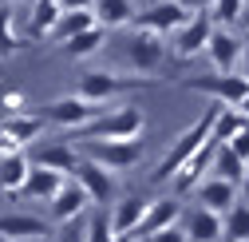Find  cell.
Wrapping results in <instances>:
<instances>
[{
  "label": "cell",
  "mask_w": 249,
  "mask_h": 242,
  "mask_svg": "<svg viewBox=\"0 0 249 242\" xmlns=\"http://www.w3.org/2000/svg\"><path fill=\"white\" fill-rule=\"evenodd\" d=\"M44 115L52 119V123L68 127V135H71V131L87 127L95 115H103V107L87 103V100H79V96H59V100H52V103H48V111H44Z\"/></svg>",
  "instance_id": "cell-11"
},
{
  "label": "cell",
  "mask_w": 249,
  "mask_h": 242,
  "mask_svg": "<svg viewBox=\"0 0 249 242\" xmlns=\"http://www.w3.org/2000/svg\"><path fill=\"white\" fill-rule=\"evenodd\" d=\"M16 20H20L16 4H0V60H12L24 48V36H20Z\"/></svg>",
  "instance_id": "cell-24"
},
{
  "label": "cell",
  "mask_w": 249,
  "mask_h": 242,
  "mask_svg": "<svg viewBox=\"0 0 249 242\" xmlns=\"http://www.w3.org/2000/svg\"><path fill=\"white\" fill-rule=\"evenodd\" d=\"M55 242H83V230L79 226H64V234H59Z\"/></svg>",
  "instance_id": "cell-36"
},
{
  "label": "cell",
  "mask_w": 249,
  "mask_h": 242,
  "mask_svg": "<svg viewBox=\"0 0 249 242\" xmlns=\"http://www.w3.org/2000/svg\"><path fill=\"white\" fill-rule=\"evenodd\" d=\"M178 4L194 16V12H210V8H213V0H178Z\"/></svg>",
  "instance_id": "cell-35"
},
{
  "label": "cell",
  "mask_w": 249,
  "mask_h": 242,
  "mask_svg": "<svg viewBox=\"0 0 249 242\" xmlns=\"http://www.w3.org/2000/svg\"><path fill=\"white\" fill-rule=\"evenodd\" d=\"M111 242H135V238H131V234H115Z\"/></svg>",
  "instance_id": "cell-42"
},
{
  "label": "cell",
  "mask_w": 249,
  "mask_h": 242,
  "mask_svg": "<svg viewBox=\"0 0 249 242\" xmlns=\"http://www.w3.org/2000/svg\"><path fill=\"white\" fill-rule=\"evenodd\" d=\"M64 183H68L64 175L44 171V167H32V171H28V179H24V187H20V195H24V199H36V202H52Z\"/></svg>",
  "instance_id": "cell-20"
},
{
  "label": "cell",
  "mask_w": 249,
  "mask_h": 242,
  "mask_svg": "<svg viewBox=\"0 0 249 242\" xmlns=\"http://www.w3.org/2000/svg\"><path fill=\"white\" fill-rule=\"evenodd\" d=\"M222 242H249V202H233L222 215Z\"/></svg>",
  "instance_id": "cell-27"
},
{
  "label": "cell",
  "mask_w": 249,
  "mask_h": 242,
  "mask_svg": "<svg viewBox=\"0 0 249 242\" xmlns=\"http://www.w3.org/2000/svg\"><path fill=\"white\" fill-rule=\"evenodd\" d=\"M186 87L210 96L217 107H237V103L249 96V83H245L241 76H198V80H186Z\"/></svg>",
  "instance_id": "cell-8"
},
{
  "label": "cell",
  "mask_w": 249,
  "mask_h": 242,
  "mask_svg": "<svg viewBox=\"0 0 249 242\" xmlns=\"http://www.w3.org/2000/svg\"><path fill=\"white\" fill-rule=\"evenodd\" d=\"M135 242H146V238H135Z\"/></svg>",
  "instance_id": "cell-43"
},
{
  "label": "cell",
  "mask_w": 249,
  "mask_h": 242,
  "mask_svg": "<svg viewBox=\"0 0 249 242\" xmlns=\"http://www.w3.org/2000/svg\"><path fill=\"white\" fill-rule=\"evenodd\" d=\"M44 234H48V226L32 215H4L0 219V242H36V238L44 242Z\"/></svg>",
  "instance_id": "cell-21"
},
{
  "label": "cell",
  "mask_w": 249,
  "mask_h": 242,
  "mask_svg": "<svg viewBox=\"0 0 249 242\" xmlns=\"http://www.w3.org/2000/svg\"><path fill=\"white\" fill-rule=\"evenodd\" d=\"M237 195H241V202H249V163H245V175H241V187H237Z\"/></svg>",
  "instance_id": "cell-38"
},
{
  "label": "cell",
  "mask_w": 249,
  "mask_h": 242,
  "mask_svg": "<svg viewBox=\"0 0 249 242\" xmlns=\"http://www.w3.org/2000/svg\"><path fill=\"white\" fill-rule=\"evenodd\" d=\"M146 127V115L139 107H111L103 115H95L87 127L71 131L68 139L79 147V143H123V139H139Z\"/></svg>",
  "instance_id": "cell-1"
},
{
  "label": "cell",
  "mask_w": 249,
  "mask_h": 242,
  "mask_svg": "<svg viewBox=\"0 0 249 242\" xmlns=\"http://www.w3.org/2000/svg\"><path fill=\"white\" fill-rule=\"evenodd\" d=\"M241 175H245V163L233 155V151L222 143L213 151V163H210V179H222V183H233V187H241Z\"/></svg>",
  "instance_id": "cell-26"
},
{
  "label": "cell",
  "mask_w": 249,
  "mask_h": 242,
  "mask_svg": "<svg viewBox=\"0 0 249 242\" xmlns=\"http://www.w3.org/2000/svg\"><path fill=\"white\" fill-rule=\"evenodd\" d=\"M32 167H44V171H55V175H64L68 179V171L75 175V167H79V147L71 143V139H44V143H36L32 147Z\"/></svg>",
  "instance_id": "cell-6"
},
{
  "label": "cell",
  "mask_w": 249,
  "mask_h": 242,
  "mask_svg": "<svg viewBox=\"0 0 249 242\" xmlns=\"http://www.w3.org/2000/svg\"><path fill=\"white\" fill-rule=\"evenodd\" d=\"M206 56L217 76H237V64H241V32L233 28H213V36L206 44Z\"/></svg>",
  "instance_id": "cell-10"
},
{
  "label": "cell",
  "mask_w": 249,
  "mask_h": 242,
  "mask_svg": "<svg viewBox=\"0 0 249 242\" xmlns=\"http://www.w3.org/2000/svg\"><path fill=\"white\" fill-rule=\"evenodd\" d=\"M103 44H107V28H99V24H95V28H87V32L71 36L64 48H68V56H71V60H87V56H95Z\"/></svg>",
  "instance_id": "cell-29"
},
{
  "label": "cell",
  "mask_w": 249,
  "mask_h": 242,
  "mask_svg": "<svg viewBox=\"0 0 249 242\" xmlns=\"http://www.w3.org/2000/svg\"><path fill=\"white\" fill-rule=\"evenodd\" d=\"M87 206H91V202H87L83 187L71 179V183H64V187H59V195L48 202V215H52V222H59V226H71Z\"/></svg>",
  "instance_id": "cell-15"
},
{
  "label": "cell",
  "mask_w": 249,
  "mask_h": 242,
  "mask_svg": "<svg viewBox=\"0 0 249 242\" xmlns=\"http://www.w3.org/2000/svg\"><path fill=\"white\" fill-rule=\"evenodd\" d=\"M91 16H95L99 28H123L135 20V0H95Z\"/></svg>",
  "instance_id": "cell-23"
},
{
  "label": "cell",
  "mask_w": 249,
  "mask_h": 242,
  "mask_svg": "<svg viewBox=\"0 0 249 242\" xmlns=\"http://www.w3.org/2000/svg\"><path fill=\"white\" fill-rule=\"evenodd\" d=\"M59 0H32V12H28V24H24V36L28 40H48V32L55 28V20H59Z\"/></svg>",
  "instance_id": "cell-22"
},
{
  "label": "cell",
  "mask_w": 249,
  "mask_h": 242,
  "mask_svg": "<svg viewBox=\"0 0 249 242\" xmlns=\"http://www.w3.org/2000/svg\"><path fill=\"white\" fill-rule=\"evenodd\" d=\"M182 199H150V206H146V219L139 222V230L131 234V238H150V234H159V230H166V226H178V219H182Z\"/></svg>",
  "instance_id": "cell-13"
},
{
  "label": "cell",
  "mask_w": 249,
  "mask_h": 242,
  "mask_svg": "<svg viewBox=\"0 0 249 242\" xmlns=\"http://www.w3.org/2000/svg\"><path fill=\"white\" fill-rule=\"evenodd\" d=\"M87 28H95V16H91V12H59V20H55V28L48 32V40L52 44H68L71 36L87 32Z\"/></svg>",
  "instance_id": "cell-25"
},
{
  "label": "cell",
  "mask_w": 249,
  "mask_h": 242,
  "mask_svg": "<svg viewBox=\"0 0 249 242\" xmlns=\"http://www.w3.org/2000/svg\"><path fill=\"white\" fill-rule=\"evenodd\" d=\"M75 183L83 187V195H87V202H95V206H103V202H111L115 199V175L111 171H103L99 163H91V159H79V167H75Z\"/></svg>",
  "instance_id": "cell-12"
},
{
  "label": "cell",
  "mask_w": 249,
  "mask_h": 242,
  "mask_svg": "<svg viewBox=\"0 0 249 242\" xmlns=\"http://www.w3.org/2000/svg\"><path fill=\"white\" fill-rule=\"evenodd\" d=\"M146 242H190L182 234V226H166V230H159V234H150Z\"/></svg>",
  "instance_id": "cell-33"
},
{
  "label": "cell",
  "mask_w": 249,
  "mask_h": 242,
  "mask_svg": "<svg viewBox=\"0 0 249 242\" xmlns=\"http://www.w3.org/2000/svg\"><path fill=\"white\" fill-rule=\"evenodd\" d=\"M123 56H127V64L135 72H154V68H162V60H166V40L146 32V28H135V32L127 36Z\"/></svg>",
  "instance_id": "cell-5"
},
{
  "label": "cell",
  "mask_w": 249,
  "mask_h": 242,
  "mask_svg": "<svg viewBox=\"0 0 249 242\" xmlns=\"http://www.w3.org/2000/svg\"><path fill=\"white\" fill-rule=\"evenodd\" d=\"M0 131L8 135V143L12 147H28V143H36L40 135H44V119L40 115H28V111H16V115H8V119H0Z\"/></svg>",
  "instance_id": "cell-18"
},
{
  "label": "cell",
  "mask_w": 249,
  "mask_h": 242,
  "mask_svg": "<svg viewBox=\"0 0 249 242\" xmlns=\"http://www.w3.org/2000/svg\"><path fill=\"white\" fill-rule=\"evenodd\" d=\"M213 115H217V103H210V107L202 111V119H198V123H190V127H186V131L170 143V151L162 155V163L150 171V183H170V179L182 171V163H186V159H190L194 151L210 139V131H213Z\"/></svg>",
  "instance_id": "cell-2"
},
{
  "label": "cell",
  "mask_w": 249,
  "mask_h": 242,
  "mask_svg": "<svg viewBox=\"0 0 249 242\" xmlns=\"http://www.w3.org/2000/svg\"><path fill=\"white\" fill-rule=\"evenodd\" d=\"M245 127H249V119H245L241 111H233V107H217L210 139H213V143H230V139H233L237 131H245Z\"/></svg>",
  "instance_id": "cell-28"
},
{
  "label": "cell",
  "mask_w": 249,
  "mask_h": 242,
  "mask_svg": "<svg viewBox=\"0 0 249 242\" xmlns=\"http://www.w3.org/2000/svg\"><path fill=\"white\" fill-rule=\"evenodd\" d=\"M154 83L150 76H119V72H83L79 76V87H75V96L87 100V103H95L103 107L107 100L115 96H127V92H154Z\"/></svg>",
  "instance_id": "cell-3"
},
{
  "label": "cell",
  "mask_w": 249,
  "mask_h": 242,
  "mask_svg": "<svg viewBox=\"0 0 249 242\" xmlns=\"http://www.w3.org/2000/svg\"><path fill=\"white\" fill-rule=\"evenodd\" d=\"M210 36H213V16H210V12L186 16V24L174 32V56H178V60H194L198 52H206Z\"/></svg>",
  "instance_id": "cell-9"
},
{
  "label": "cell",
  "mask_w": 249,
  "mask_h": 242,
  "mask_svg": "<svg viewBox=\"0 0 249 242\" xmlns=\"http://www.w3.org/2000/svg\"><path fill=\"white\" fill-rule=\"evenodd\" d=\"M237 28H241V36L249 40V4H245V12H241V20H237Z\"/></svg>",
  "instance_id": "cell-39"
},
{
  "label": "cell",
  "mask_w": 249,
  "mask_h": 242,
  "mask_svg": "<svg viewBox=\"0 0 249 242\" xmlns=\"http://www.w3.org/2000/svg\"><path fill=\"white\" fill-rule=\"evenodd\" d=\"M4 151H20V147H12V143H8V135L0 131V155H4Z\"/></svg>",
  "instance_id": "cell-40"
},
{
  "label": "cell",
  "mask_w": 249,
  "mask_h": 242,
  "mask_svg": "<svg viewBox=\"0 0 249 242\" xmlns=\"http://www.w3.org/2000/svg\"><path fill=\"white\" fill-rule=\"evenodd\" d=\"M142 139H123V143H79V155L99 163L103 171L119 175V171H135L142 163Z\"/></svg>",
  "instance_id": "cell-4"
},
{
  "label": "cell",
  "mask_w": 249,
  "mask_h": 242,
  "mask_svg": "<svg viewBox=\"0 0 249 242\" xmlns=\"http://www.w3.org/2000/svg\"><path fill=\"white\" fill-rule=\"evenodd\" d=\"M115 238V230H111V219H107V210L99 206L95 215L87 219V226H83V242H111Z\"/></svg>",
  "instance_id": "cell-31"
},
{
  "label": "cell",
  "mask_w": 249,
  "mask_h": 242,
  "mask_svg": "<svg viewBox=\"0 0 249 242\" xmlns=\"http://www.w3.org/2000/svg\"><path fill=\"white\" fill-rule=\"evenodd\" d=\"M226 147L233 151V155H237L241 163H249V127H245V131H237V135H233V139H230Z\"/></svg>",
  "instance_id": "cell-32"
},
{
  "label": "cell",
  "mask_w": 249,
  "mask_h": 242,
  "mask_svg": "<svg viewBox=\"0 0 249 242\" xmlns=\"http://www.w3.org/2000/svg\"><path fill=\"white\" fill-rule=\"evenodd\" d=\"M28 171H32L28 151H4V155H0V191L4 195H20Z\"/></svg>",
  "instance_id": "cell-19"
},
{
  "label": "cell",
  "mask_w": 249,
  "mask_h": 242,
  "mask_svg": "<svg viewBox=\"0 0 249 242\" xmlns=\"http://www.w3.org/2000/svg\"><path fill=\"white\" fill-rule=\"evenodd\" d=\"M20 103H24V96H20V92H8V96H4V107H12V115L20 111Z\"/></svg>",
  "instance_id": "cell-37"
},
{
  "label": "cell",
  "mask_w": 249,
  "mask_h": 242,
  "mask_svg": "<svg viewBox=\"0 0 249 242\" xmlns=\"http://www.w3.org/2000/svg\"><path fill=\"white\" fill-rule=\"evenodd\" d=\"M190 195H194V206L213 210V215H226V210L237 202V187H233V183H222V179H210V175L202 179Z\"/></svg>",
  "instance_id": "cell-16"
},
{
  "label": "cell",
  "mask_w": 249,
  "mask_h": 242,
  "mask_svg": "<svg viewBox=\"0 0 249 242\" xmlns=\"http://www.w3.org/2000/svg\"><path fill=\"white\" fill-rule=\"evenodd\" d=\"M233 111H241V115H245V119H249V96H245V100H241V103H237V107H233Z\"/></svg>",
  "instance_id": "cell-41"
},
{
  "label": "cell",
  "mask_w": 249,
  "mask_h": 242,
  "mask_svg": "<svg viewBox=\"0 0 249 242\" xmlns=\"http://www.w3.org/2000/svg\"><path fill=\"white\" fill-rule=\"evenodd\" d=\"M182 234L190 242H222V215L213 210H202V206H186L182 219H178Z\"/></svg>",
  "instance_id": "cell-14"
},
{
  "label": "cell",
  "mask_w": 249,
  "mask_h": 242,
  "mask_svg": "<svg viewBox=\"0 0 249 242\" xmlns=\"http://www.w3.org/2000/svg\"><path fill=\"white\" fill-rule=\"evenodd\" d=\"M186 12L178 0H154L150 8H142V12H135V28H146V32H154V36H174L178 28L186 24Z\"/></svg>",
  "instance_id": "cell-7"
},
{
  "label": "cell",
  "mask_w": 249,
  "mask_h": 242,
  "mask_svg": "<svg viewBox=\"0 0 249 242\" xmlns=\"http://www.w3.org/2000/svg\"><path fill=\"white\" fill-rule=\"evenodd\" d=\"M146 206H150V199H139V195H127V199H119L115 206H111V230L115 234H135L139 230V222L146 219Z\"/></svg>",
  "instance_id": "cell-17"
},
{
  "label": "cell",
  "mask_w": 249,
  "mask_h": 242,
  "mask_svg": "<svg viewBox=\"0 0 249 242\" xmlns=\"http://www.w3.org/2000/svg\"><path fill=\"white\" fill-rule=\"evenodd\" d=\"M91 4H95V0H59L64 12H91Z\"/></svg>",
  "instance_id": "cell-34"
},
{
  "label": "cell",
  "mask_w": 249,
  "mask_h": 242,
  "mask_svg": "<svg viewBox=\"0 0 249 242\" xmlns=\"http://www.w3.org/2000/svg\"><path fill=\"white\" fill-rule=\"evenodd\" d=\"M245 4H249V0H213V8H210L213 28H237V20H241Z\"/></svg>",
  "instance_id": "cell-30"
}]
</instances>
